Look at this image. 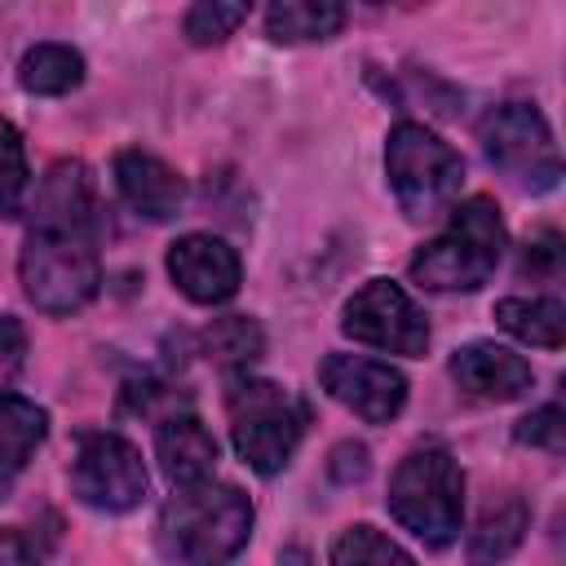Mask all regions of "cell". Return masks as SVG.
<instances>
[{
	"label": "cell",
	"instance_id": "8992f818",
	"mask_svg": "<svg viewBox=\"0 0 566 566\" xmlns=\"http://www.w3.org/2000/svg\"><path fill=\"white\" fill-rule=\"evenodd\" d=\"M22 292L44 314H75L97 296L102 261L88 234L75 230H31L18 256Z\"/></svg>",
	"mask_w": 566,
	"mask_h": 566
},
{
	"label": "cell",
	"instance_id": "e0dca14e",
	"mask_svg": "<svg viewBox=\"0 0 566 566\" xmlns=\"http://www.w3.org/2000/svg\"><path fill=\"white\" fill-rule=\"evenodd\" d=\"M340 27H345V9L332 0H279L265 9V31L279 44L332 40Z\"/></svg>",
	"mask_w": 566,
	"mask_h": 566
},
{
	"label": "cell",
	"instance_id": "9c48e42d",
	"mask_svg": "<svg viewBox=\"0 0 566 566\" xmlns=\"http://www.w3.org/2000/svg\"><path fill=\"white\" fill-rule=\"evenodd\" d=\"M340 332L354 336V340H363V345H371V349L407 354V358L424 354V345H429V323H424V314H420L416 301H411L398 283H389V279H371V283H363V287L345 301V310H340Z\"/></svg>",
	"mask_w": 566,
	"mask_h": 566
},
{
	"label": "cell",
	"instance_id": "484cf974",
	"mask_svg": "<svg viewBox=\"0 0 566 566\" xmlns=\"http://www.w3.org/2000/svg\"><path fill=\"white\" fill-rule=\"evenodd\" d=\"M557 265H562V239L553 230H544L539 239H531L522 248V261H517V270L531 274V279H548V274H557Z\"/></svg>",
	"mask_w": 566,
	"mask_h": 566
},
{
	"label": "cell",
	"instance_id": "603a6c76",
	"mask_svg": "<svg viewBox=\"0 0 566 566\" xmlns=\"http://www.w3.org/2000/svg\"><path fill=\"white\" fill-rule=\"evenodd\" d=\"M248 18V4H221V0H203L186 13V35L190 44H221L239 22Z\"/></svg>",
	"mask_w": 566,
	"mask_h": 566
},
{
	"label": "cell",
	"instance_id": "7402d4cb",
	"mask_svg": "<svg viewBox=\"0 0 566 566\" xmlns=\"http://www.w3.org/2000/svg\"><path fill=\"white\" fill-rule=\"evenodd\" d=\"M208 354L221 367H248L261 354V327L252 318H243V314L221 318V323L208 327Z\"/></svg>",
	"mask_w": 566,
	"mask_h": 566
},
{
	"label": "cell",
	"instance_id": "ba28073f",
	"mask_svg": "<svg viewBox=\"0 0 566 566\" xmlns=\"http://www.w3.org/2000/svg\"><path fill=\"white\" fill-rule=\"evenodd\" d=\"M71 491L80 504L102 509V513H128L133 504H142L146 495V464L142 451L111 433V429H93L80 433L75 442V460H71Z\"/></svg>",
	"mask_w": 566,
	"mask_h": 566
},
{
	"label": "cell",
	"instance_id": "3957f363",
	"mask_svg": "<svg viewBox=\"0 0 566 566\" xmlns=\"http://www.w3.org/2000/svg\"><path fill=\"white\" fill-rule=\"evenodd\" d=\"M226 411H230V438H234L239 460L265 478L292 460L310 424L305 398H296L279 380H256V376H239L230 385Z\"/></svg>",
	"mask_w": 566,
	"mask_h": 566
},
{
	"label": "cell",
	"instance_id": "7c38bea8",
	"mask_svg": "<svg viewBox=\"0 0 566 566\" xmlns=\"http://www.w3.org/2000/svg\"><path fill=\"white\" fill-rule=\"evenodd\" d=\"M451 376L464 394L473 398H486V402H509V398H522L535 380L531 363L504 345H491V340H473L464 349L451 354Z\"/></svg>",
	"mask_w": 566,
	"mask_h": 566
},
{
	"label": "cell",
	"instance_id": "f546056e",
	"mask_svg": "<svg viewBox=\"0 0 566 566\" xmlns=\"http://www.w3.org/2000/svg\"><path fill=\"white\" fill-rule=\"evenodd\" d=\"M279 566H314V562H310V553H305V548H283Z\"/></svg>",
	"mask_w": 566,
	"mask_h": 566
},
{
	"label": "cell",
	"instance_id": "d4e9b609",
	"mask_svg": "<svg viewBox=\"0 0 566 566\" xmlns=\"http://www.w3.org/2000/svg\"><path fill=\"white\" fill-rule=\"evenodd\" d=\"M513 438L526 442V447H544V451L562 455V447H566V416H562V407H539V411H531L526 420H517Z\"/></svg>",
	"mask_w": 566,
	"mask_h": 566
},
{
	"label": "cell",
	"instance_id": "4316f807",
	"mask_svg": "<svg viewBox=\"0 0 566 566\" xmlns=\"http://www.w3.org/2000/svg\"><path fill=\"white\" fill-rule=\"evenodd\" d=\"M27 363V332L13 314H0V385H9Z\"/></svg>",
	"mask_w": 566,
	"mask_h": 566
},
{
	"label": "cell",
	"instance_id": "52a82bcc",
	"mask_svg": "<svg viewBox=\"0 0 566 566\" xmlns=\"http://www.w3.org/2000/svg\"><path fill=\"white\" fill-rule=\"evenodd\" d=\"M482 150L486 159L522 190H548L557 186L562 177V164H557V146H553V133L544 124V115L526 102H504L495 106L482 128Z\"/></svg>",
	"mask_w": 566,
	"mask_h": 566
},
{
	"label": "cell",
	"instance_id": "83f0119b",
	"mask_svg": "<svg viewBox=\"0 0 566 566\" xmlns=\"http://www.w3.org/2000/svg\"><path fill=\"white\" fill-rule=\"evenodd\" d=\"M44 548L35 544V535L18 531V526H0V566H40Z\"/></svg>",
	"mask_w": 566,
	"mask_h": 566
},
{
	"label": "cell",
	"instance_id": "30bf717a",
	"mask_svg": "<svg viewBox=\"0 0 566 566\" xmlns=\"http://www.w3.org/2000/svg\"><path fill=\"white\" fill-rule=\"evenodd\" d=\"M323 389L367 424H389L407 402V376L389 363L358 354H327L318 363Z\"/></svg>",
	"mask_w": 566,
	"mask_h": 566
},
{
	"label": "cell",
	"instance_id": "9a60e30c",
	"mask_svg": "<svg viewBox=\"0 0 566 566\" xmlns=\"http://www.w3.org/2000/svg\"><path fill=\"white\" fill-rule=\"evenodd\" d=\"M35 230H75L88 234L93 226V186L84 164H57L35 190Z\"/></svg>",
	"mask_w": 566,
	"mask_h": 566
},
{
	"label": "cell",
	"instance_id": "6da1fadb",
	"mask_svg": "<svg viewBox=\"0 0 566 566\" xmlns=\"http://www.w3.org/2000/svg\"><path fill=\"white\" fill-rule=\"evenodd\" d=\"M252 535V504L230 482H190L159 513V544L181 566H221Z\"/></svg>",
	"mask_w": 566,
	"mask_h": 566
},
{
	"label": "cell",
	"instance_id": "f1b7e54d",
	"mask_svg": "<svg viewBox=\"0 0 566 566\" xmlns=\"http://www.w3.org/2000/svg\"><path fill=\"white\" fill-rule=\"evenodd\" d=\"M332 478L336 482H363L367 478V447L363 442H340L332 451Z\"/></svg>",
	"mask_w": 566,
	"mask_h": 566
},
{
	"label": "cell",
	"instance_id": "cb8c5ba5",
	"mask_svg": "<svg viewBox=\"0 0 566 566\" xmlns=\"http://www.w3.org/2000/svg\"><path fill=\"white\" fill-rule=\"evenodd\" d=\"M27 190V150L9 119H0V208H13Z\"/></svg>",
	"mask_w": 566,
	"mask_h": 566
},
{
	"label": "cell",
	"instance_id": "8fae6325",
	"mask_svg": "<svg viewBox=\"0 0 566 566\" xmlns=\"http://www.w3.org/2000/svg\"><path fill=\"white\" fill-rule=\"evenodd\" d=\"M168 279L195 305H221L239 292V252L217 234H181L168 248Z\"/></svg>",
	"mask_w": 566,
	"mask_h": 566
},
{
	"label": "cell",
	"instance_id": "7a4b0ae2",
	"mask_svg": "<svg viewBox=\"0 0 566 566\" xmlns=\"http://www.w3.org/2000/svg\"><path fill=\"white\" fill-rule=\"evenodd\" d=\"M504 256V221L486 195L451 208V226L411 256V279L429 292H473Z\"/></svg>",
	"mask_w": 566,
	"mask_h": 566
},
{
	"label": "cell",
	"instance_id": "2e32d148",
	"mask_svg": "<svg viewBox=\"0 0 566 566\" xmlns=\"http://www.w3.org/2000/svg\"><path fill=\"white\" fill-rule=\"evenodd\" d=\"M526 526H531V509H526L522 495L509 491V495L491 500L482 509L473 535H469V566H495V562H504L522 544Z\"/></svg>",
	"mask_w": 566,
	"mask_h": 566
},
{
	"label": "cell",
	"instance_id": "44dd1931",
	"mask_svg": "<svg viewBox=\"0 0 566 566\" xmlns=\"http://www.w3.org/2000/svg\"><path fill=\"white\" fill-rule=\"evenodd\" d=\"M332 566H416V557L376 526H349L332 544Z\"/></svg>",
	"mask_w": 566,
	"mask_h": 566
},
{
	"label": "cell",
	"instance_id": "ffe728a7",
	"mask_svg": "<svg viewBox=\"0 0 566 566\" xmlns=\"http://www.w3.org/2000/svg\"><path fill=\"white\" fill-rule=\"evenodd\" d=\"M18 80H22L27 93L57 97V93H71L84 80V57L71 44H35V49H27V57L18 66Z\"/></svg>",
	"mask_w": 566,
	"mask_h": 566
},
{
	"label": "cell",
	"instance_id": "ac0fdd59",
	"mask_svg": "<svg viewBox=\"0 0 566 566\" xmlns=\"http://www.w3.org/2000/svg\"><path fill=\"white\" fill-rule=\"evenodd\" d=\"M44 429L49 416L31 398L0 394V482H9L31 460V451L44 442Z\"/></svg>",
	"mask_w": 566,
	"mask_h": 566
},
{
	"label": "cell",
	"instance_id": "4fadbf2b",
	"mask_svg": "<svg viewBox=\"0 0 566 566\" xmlns=\"http://www.w3.org/2000/svg\"><path fill=\"white\" fill-rule=\"evenodd\" d=\"M115 186L124 203L146 221H168L186 203V181L150 150H119L115 155Z\"/></svg>",
	"mask_w": 566,
	"mask_h": 566
},
{
	"label": "cell",
	"instance_id": "277c9868",
	"mask_svg": "<svg viewBox=\"0 0 566 566\" xmlns=\"http://www.w3.org/2000/svg\"><path fill=\"white\" fill-rule=\"evenodd\" d=\"M389 513L429 548H442L460 535L464 513V473L442 447L411 451L389 478Z\"/></svg>",
	"mask_w": 566,
	"mask_h": 566
},
{
	"label": "cell",
	"instance_id": "5b68a950",
	"mask_svg": "<svg viewBox=\"0 0 566 566\" xmlns=\"http://www.w3.org/2000/svg\"><path fill=\"white\" fill-rule=\"evenodd\" d=\"M385 168H389L394 199L411 221H433L451 212V203L460 199L464 159L416 119L394 124L385 146Z\"/></svg>",
	"mask_w": 566,
	"mask_h": 566
},
{
	"label": "cell",
	"instance_id": "d6986e66",
	"mask_svg": "<svg viewBox=\"0 0 566 566\" xmlns=\"http://www.w3.org/2000/svg\"><path fill=\"white\" fill-rule=\"evenodd\" d=\"M495 318H500V327H504L509 336H517L522 345L557 349V345L566 340V310H562V301H553V296H531V301L509 296V301L495 305Z\"/></svg>",
	"mask_w": 566,
	"mask_h": 566
},
{
	"label": "cell",
	"instance_id": "5bb4252c",
	"mask_svg": "<svg viewBox=\"0 0 566 566\" xmlns=\"http://www.w3.org/2000/svg\"><path fill=\"white\" fill-rule=\"evenodd\" d=\"M155 451H159L164 473H168L177 486L208 482L212 469H217V442H212V433L203 429V420L190 416V411H172V416L159 420Z\"/></svg>",
	"mask_w": 566,
	"mask_h": 566
}]
</instances>
